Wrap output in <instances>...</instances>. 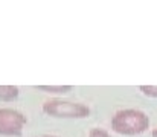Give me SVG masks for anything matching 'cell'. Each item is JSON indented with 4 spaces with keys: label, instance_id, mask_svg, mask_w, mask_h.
<instances>
[{
    "label": "cell",
    "instance_id": "cell-4",
    "mask_svg": "<svg viewBox=\"0 0 157 137\" xmlns=\"http://www.w3.org/2000/svg\"><path fill=\"white\" fill-rule=\"evenodd\" d=\"M18 87L15 86H0V101L12 102L18 97Z\"/></svg>",
    "mask_w": 157,
    "mask_h": 137
},
{
    "label": "cell",
    "instance_id": "cell-3",
    "mask_svg": "<svg viewBox=\"0 0 157 137\" xmlns=\"http://www.w3.org/2000/svg\"><path fill=\"white\" fill-rule=\"evenodd\" d=\"M26 116L14 108H0V136L20 137L26 125Z\"/></svg>",
    "mask_w": 157,
    "mask_h": 137
},
{
    "label": "cell",
    "instance_id": "cell-1",
    "mask_svg": "<svg viewBox=\"0 0 157 137\" xmlns=\"http://www.w3.org/2000/svg\"><path fill=\"white\" fill-rule=\"evenodd\" d=\"M150 128V117L134 108L119 110L111 119V130L124 136L142 134Z\"/></svg>",
    "mask_w": 157,
    "mask_h": 137
},
{
    "label": "cell",
    "instance_id": "cell-7",
    "mask_svg": "<svg viewBox=\"0 0 157 137\" xmlns=\"http://www.w3.org/2000/svg\"><path fill=\"white\" fill-rule=\"evenodd\" d=\"M89 137H111V136H110L105 130H101V128H93V130H90Z\"/></svg>",
    "mask_w": 157,
    "mask_h": 137
},
{
    "label": "cell",
    "instance_id": "cell-6",
    "mask_svg": "<svg viewBox=\"0 0 157 137\" xmlns=\"http://www.w3.org/2000/svg\"><path fill=\"white\" fill-rule=\"evenodd\" d=\"M140 91L147 96H151V97H157V86H140L139 87Z\"/></svg>",
    "mask_w": 157,
    "mask_h": 137
},
{
    "label": "cell",
    "instance_id": "cell-9",
    "mask_svg": "<svg viewBox=\"0 0 157 137\" xmlns=\"http://www.w3.org/2000/svg\"><path fill=\"white\" fill-rule=\"evenodd\" d=\"M41 137H58V136H41Z\"/></svg>",
    "mask_w": 157,
    "mask_h": 137
},
{
    "label": "cell",
    "instance_id": "cell-5",
    "mask_svg": "<svg viewBox=\"0 0 157 137\" xmlns=\"http://www.w3.org/2000/svg\"><path fill=\"white\" fill-rule=\"evenodd\" d=\"M34 89L48 93H67L72 90V86H34Z\"/></svg>",
    "mask_w": 157,
    "mask_h": 137
},
{
    "label": "cell",
    "instance_id": "cell-2",
    "mask_svg": "<svg viewBox=\"0 0 157 137\" xmlns=\"http://www.w3.org/2000/svg\"><path fill=\"white\" fill-rule=\"evenodd\" d=\"M43 111L48 116L58 119H84L90 114L87 105L81 102H70L63 99H51L43 104Z\"/></svg>",
    "mask_w": 157,
    "mask_h": 137
},
{
    "label": "cell",
    "instance_id": "cell-8",
    "mask_svg": "<svg viewBox=\"0 0 157 137\" xmlns=\"http://www.w3.org/2000/svg\"><path fill=\"white\" fill-rule=\"evenodd\" d=\"M151 136H153V137H157V128H154V130H153V133H151Z\"/></svg>",
    "mask_w": 157,
    "mask_h": 137
}]
</instances>
